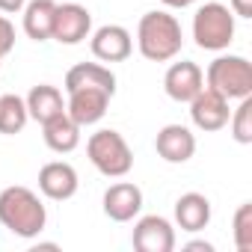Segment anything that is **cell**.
Wrapping results in <instances>:
<instances>
[{"instance_id": "cell-1", "label": "cell", "mask_w": 252, "mask_h": 252, "mask_svg": "<svg viewBox=\"0 0 252 252\" xmlns=\"http://www.w3.org/2000/svg\"><path fill=\"white\" fill-rule=\"evenodd\" d=\"M0 222H3L15 237L33 240L45 231L48 222V211L42 205V199L21 184H12L6 190H0Z\"/></svg>"}, {"instance_id": "cell-2", "label": "cell", "mask_w": 252, "mask_h": 252, "mask_svg": "<svg viewBox=\"0 0 252 252\" xmlns=\"http://www.w3.org/2000/svg\"><path fill=\"white\" fill-rule=\"evenodd\" d=\"M137 48L149 63H169L184 48V30L175 15L155 9L140 18L137 27Z\"/></svg>"}, {"instance_id": "cell-3", "label": "cell", "mask_w": 252, "mask_h": 252, "mask_svg": "<svg viewBox=\"0 0 252 252\" xmlns=\"http://www.w3.org/2000/svg\"><path fill=\"white\" fill-rule=\"evenodd\" d=\"M86 155L92 160V166L107 175V178H125L134 169V152L125 143V137L113 128L95 131L86 143Z\"/></svg>"}, {"instance_id": "cell-4", "label": "cell", "mask_w": 252, "mask_h": 252, "mask_svg": "<svg viewBox=\"0 0 252 252\" xmlns=\"http://www.w3.org/2000/svg\"><path fill=\"white\" fill-rule=\"evenodd\" d=\"M205 83L220 92L225 101H240L246 95H252V63L246 57L228 54V57H217L208 65Z\"/></svg>"}, {"instance_id": "cell-5", "label": "cell", "mask_w": 252, "mask_h": 252, "mask_svg": "<svg viewBox=\"0 0 252 252\" xmlns=\"http://www.w3.org/2000/svg\"><path fill=\"white\" fill-rule=\"evenodd\" d=\"M193 39L202 51H225L234 39V12L222 3H205L193 15Z\"/></svg>"}, {"instance_id": "cell-6", "label": "cell", "mask_w": 252, "mask_h": 252, "mask_svg": "<svg viewBox=\"0 0 252 252\" xmlns=\"http://www.w3.org/2000/svg\"><path fill=\"white\" fill-rule=\"evenodd\" d=\"M92 30V15L86 6L80 3H57L54 12V30L51 39H57L60 45H80Z\"/></svg>"}, {"instance_id": "cell-7", "label": "cell", "mask_w": 252, "mask_h": 252, "mask_svg": "<svg viewBox=\"0 0 252 252\" xmlns=\"http://www.w3.org/2000/svg\"><path fill=\"white\" fill-rule=\"evenodd\" d=\"M131 240H134L137 252H172L175 249V228L166 217L149 214V217L137 220Z\"/></svg>"}, {"instance_id": "cell-8", "label": "cell", "mask_w": 252, "mask_h": 252, "mask_svg": "<svg viewBox=\"0 0 252 252\" xmlns=\"http://www.w3.org/2000/svg\"><path fill=\"white\" fill-rule=\"evenodd\" d=\"M228 116H231L228 101L220 92H214L211 86H202L199 95L190 101V119H193V125L199 131H220V128H225Z\"/></svg>"}, {"instance_id": "cell-9", "label": "cell", "mask_w": 252, "mask_h": 252, "mask_svg": "<svg viewBox=\"0 0 252 252\" xmlns=\"http://www.w3.org/2000/svg\"><path fill=\"white\" fill-rule=\"evenodd\" d=\"M202 86H205V71H202L196 63H190V60L172 63V65L166 68V74H163V89H166V95H169L172 101H178V104H190V101L199 95Z\"/></svg>"}, {"instance_id": "cell-10", "label": "cell", "mask_w": 252, "mask_h": 252, "mask_svg": "<svg viewBox=\"0 0 252 252\" xmlns=\"http://www.w3.org/2000/svg\"><path fill=\"white\" fill-rule=\"evenodd\" d=\"M89 48H92L95 60H101V63H122V60L131 57L134 39L122 24H104V27H98L92 33Z\"/></svg>"}, {"instance_id": "cell-11", "label": "cell", "mask_w": 252, "mask_h": 252, "mask_svg": "<svg viewBox=\"0 0 252 252\" xmlns=\"http://www.w3.org/2000/svg\"><path fill=\"white\" fill-rule=\"evenodd\" d=\"M80 187V178H77V169L65 160H51L39 169V190L42 196L54 199V202H65L77 193Z\"/></svg>"}, {"instance_id": "cell-12", "label": "cell", "mask_w": 252, "mask_h": 252, "mask_svg": "<svg viewBox=\"0 0 252 252\" xmlns=\"http://www.w3.org/2000/svg\"><path fill=\"white\" fill-rule=\"evenodd\" d=\"M143 211V190L131 181L110 184L104 193V214L113 222H131Z\"/></svg>"}, {"instance_id": "cell-13", "label": "cell", "mask_w": 252, "mask_h": 252, "mask_svg": "<svg viewBox=\"0 0 252 252\" xmlns=\"http://www.w3.org/2000/svg\"><path fill=\"white\" fill-rule=\"evenodd\" d=\"M155 149L166 163H187L196 155V137L187 125H163L158 131Z\"/></svg>"}, {"instance_id": "cell-14", "label": "cell", "mask_w": 252, "mask_h": 252, "mask_svg": "<svg viewBox=\"0 0 252 252\" xmlns=\"http://www.w3.org/2000/svg\"><path fill=\"white\" fill-rule=\"evenodd\" d=\"M110 98L107 92L101 89H74L68 92V101H65V113L80 125V128H86V125H95L104 119L107 107H110Z\"/></svg>"}, {"instance_id": "cell-15", "label": "cell", "mask_w": 252, "mask_h": 252, "mask_svg": "<svg viewBox=\"0 0 252 252\" xmlns=\"http://www.w3.org/2000/svg\"><path fill=\"white\" fill-rule=\"evenodd\" d=\"M74 89H101L107 95H116V74L101 63H77L65 74V92Z\"/></svg>"}, {"instance_id": "cell-16", "label": "cell", "mask_w": 252, "mask_h": 252, "mask_svg": "<svg viewBox=\"0 0 252 252\" xmlns=\"http://www.w3.org/2000/svg\"><path fill=\"white\" fill-rule=\"evenodd\" d=\"M42 137H45V146L57 155H68L80 146V125L63 110L57 113L54 119L42 122Z\"/></svg>"}, {"instance_id": "cell-17", "label": "cell", "mask_w": 252, "mask_h": 252, "mask_svg": "<svg viewBox=\"0 0 252 252\" xmlns=\"http://www.w3.org/2000/svg\"><path fill=\"white\" fill-rule=\"evenodd\" d=\"M175 222L184 231H202L211 222V202L202 193H184L175 202Z\"/></svg>"}, {"instance_id": "cell-18", "label": "cell", "mask_w": 252, "mask_h": 252, "mask_svg": "<svg viewBox=\"0 0 252 252\" xmlns=\"http://www.w3.org/2000/svg\"><path fill=\"white\" fill-rule=\"evenodd\" d=\"M24 104H27L30 119H36L39 125H42V122H48V119H54L57 113H63V110H65L63 92H60L57 86H51V83H39V86H33V89H30V95L24 98Z\"/></svg>"}, {"instance_id": "cell-19", "label": "cell", "mask_w": 252, "mask_h": 252, "mask_svg": "<svg viewBox=\"0 0 252 252\" xmlns=\"http://www.w3.org/2000/svg\"><path fill=\"white\" fill-rule=\"evenodd\" d=\"M21 12H24V33L33 42H48L54 30V12H57L54 0H30Z\"/></svg>"}, {"instance_id": "cell-20", "label": "cell", "mask_w": 252, "mask_h": 252, "mask_svg": "<svg viewBox=\"0 0 252 252\" xmlns=\"http://www.w3.org/2000/svg\"><path fill=\"white\" fill-rule=\"evenodd\" d=\"M30 122V113H27V104L24 98L18 95H0V134L6 137H15L24 131V125Z\"/></svg>"}, {"instance_id": "cell-21", "label": "cell", "mask_w": 252, "mask_h": 252, "mask_svg": "<svg viewBox=\"0 0 252 252\" xmlns=\"http://www.w3.org/2000/svg\"><path fill=\"white\" fill-rule=\"evenodd\" d=\"M228 122H231V137L240 146H249L252 143V95L240 98V104H237V110H231Z\"/></svg>"}, {"instance_id": "cell-22", "label": "cell", "mask_w": 252, "mask_h": 252, "mask_svg": "<svg viewBox=\"0 0 252 252\" xmlns=\"http://www.w3.org/2000/svg\"><path fill=\"white\" fill-rule=\"evenodd\" d=\"M234 246L237 252H252V202H243L234 211Z\"/></svg>"}, {"instance_id": "cell-23", "label": "cell", "mask_w": 252, "mask_h": 252, "mask_svg": "<svg viewBox=\"0 0 252 252\" xmlns=\"http://www.w3.org/2000/svg\"><path fill=\"white\" fill-rule=\"evenodd\" d=\"M15 48V27H12V21L9 18H3L0 15V54H9Z\"/></svg>"}, {"instance_id": "cell-24", "label": "cell", "mask_w": 252, "mask_h": 252, "mask_svg": "<svg viewBox=\"0 0 252 252\" xmlns=\"http://www.w3.org/2000/svg\"><path fill=\"white\" fill-rule=\"evenodd\" d=\"M231 12L237 18H252V0H231Z\"/></svg>"}, {"instance_id": "cell-25", "label": "cell", "mask_w": 252, "mask_h": 252, "mask_svg": "<svg viewBox=\"0 0 252 252\" xmlns=\"http://www.w3.org/2000/svg\"><path fill=\"white\" fill-rule=\"evenodd\" d=\"M24 6H27V0H0V12H9V15L21 12Z\"/></svg>"}, {"instance_id": "cell-26", "label": "cell", "mask_w": 252, "mask_h": 252, "mask_svg": "<svg viewBox=\"0 0 252 252\" xmlns=\"http://www.w3.org/2000/svg\"><path fill=\"white\" fill-rule=\"evenodd\" d=\"M184 249L187 252H214V243H208V240H190Z\"/></svg>"}, {"instance_id": "cell-27", "label": "cell", "mask_w": 252, "mask_h": 252, "mask_svg": "<svg viewBox=\"0 0 252 252\" xmlns=\"http://www.w3.org/2000/svg\"><path fill=\"white\" fill-rule=\"evenodd\" d=\"M163 6H169V9H184V6H190V3H196V0H160Z\"/></svg>"}, {"instance_id": "cell-28", "label": "cell", "mask_w": 252, "mask_h": 252, "mask_svg": "<svg viewBox=\"0 0 252 252\" xmlns=\"http://www.w3.org/2000/svg\"><path fill=\"white\" fill-rule=\"evenodd\" d=\"M0 63H3V54H0Z\"/></svg>"}]
</instances>
